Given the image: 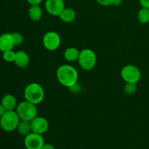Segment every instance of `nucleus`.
Listing matches in <instances>:
<instances>
[{
  "label": "nucleus",
  "mask_w": 149,
  "mask_h": 149,
  "mask_svg": "<svg viewBox=\"0 0 149 149\" xmlns=\"http://www.w3.org/2000/svg\"><path fill=\"white\" fill-rule=\"evenodd\" d=\"M141 7L149 9V0H139Z\"/></svg>",
  "instance_id": "obj_25"
},
{
  "label": "nucleus",
  "mask_w": 149,
  "mask_h": 149,
  "mask_svg": "<svg viewBox=\"0 0 149 149\" xmlns=\"http://www.w3.org/2000/svg\"><path fill=\"white\" fill-rule=\"evenodd\" d=\"M17 130L20 135L26 137V135L32 132L31 122H27V121L20 120L17 127Z\"/></svg>",
  "instance_id": "obj_17"
},
{
  "label": "nucleus",
  "mask_w": 149,
  "mask_h": 149,
  "mask_svg": "<svg viewBox=\"0 0 149 149\" xmlns=\"http://www.w3.org/2000/svg\"><path fill=\"white\" fill-rule=\"evenodd\" d=\"M121 77L125 82L138 83L141 80V72L134 65H127L122 68Z\"/></svg>",
  "instance_id": "obj_6"
},
{
  "label": "nucleus",
  "mask_w": 149,
  "mask_h": 149,
  "mask_svg": "<svg viewBox=\"0 0 149 149\" xmlns=\"http://www.w3.org/2000/svg\"><path fill=\"white\" fill-rule=\"evenodd\" d=\"M56 77L60 84L69 88L77 82L79 75L74 67L68 64H64L58 68Z\"/></svg>",
  "instance_id": "obj_1"
},
{
  "label": "nucleus",
  "mask_w": 149,
  "mask_h": 149,
  "mask_svg": "<svg viewBox=\"0 0 149 149\" xmlns=\"http://www.w3.org/2000/svg\"><path fill=\"white\" fill-rule=\"evenodd\" d=\"M30 122L33 132L43 135L48 130L49 123L45 117L37 116L34 119H32Z\"/></svg>",
  "instance_id": "obj_10"
},
{
  "label": "nucleus",
  "mask_w": 149,
  "mask_h": 149,
  "mask_svg": "<svg viewBox=\"0 0 149 149\" xmlns=\"http://www.w3.org/2000/svg\"><path fill=\"white\" fill-rule=\"evenodd\" d=\"M30 5H39L43 0H26Z\"/></svg>",
  "instance_id": "obj_24"
},
{
  "label": "nucleus",
  "mask_w": 149,
  "mask_h": 149,
  "mask_svg": "<svg viewBox=\"0 0 149 149\" xmlns=\"http://www.w3.org/2000/svg\"><path fill=\"white\" fill-rule=\"evenodd\" d=\"M15 54L14 51L8 50L6 52H2V58L4 61L7 63H13L15 61Z\"/></svg>",
  "instance_id": "obj_20"
},
{
  "label": "nucleus",
  "mask_w": 149,
  "mask_h": 149,
  "mask_svg": "<svg viewBox=\"0 0 149 149\" xmlns=\"http://www.w3.org/2000/svg\"><path fill=\"white\" fill-rule=\"evenodd\" d=\"M20 121L16 111H6L0 117V127L4 132H13L17 130Z\"/></svg>",
  "instance_id": "obj_3"
},
{
  "label": "nucleus",
  "mask_w": 149,
  "mask_h": 149,
  "mask_svg": "<svg viewBox=\"0 0 149 149\" xmlns=\"http://www.w3.org/2000/svg\"><path fill=\"white\" fill-rule=\"evenodd\" d=\"M29 18L33 21H39L42 17L43 12L39 5H31L28 12Z\"/></svg>",
  "instance_id": "obj_15"
},
{
  "label": "nucleus",
  "mask_w": 149,
  "mask_h": 149,
  "mask_svg": "<svg viewBox=\"0 0 149 149\" xmlns=\"http://www.w3.org/2000/svg\"><path fill=\"white\" fill-rule=\"evenodd\" d=\"M11 35L15 46H18L23 43V36L21 33H19V32H13V33H11Z\"/></svg>",
  "instance_id": "obj_21"
},
{
  "label": "nucleus",
  "mask_w": 149,
  "mask_h": 149,
  "mask_svg": "<svg viewBox=\"0 0 149 149\" xmlns=\"http://www.w3.org/2000/svg\"><path fill=\"white\" fill-rule=\"evenodd\" d=\"M16 112L20 120L31 122L32 119L37 116V109L36 105L33 104L25 100L17 105Z\"/></svg>",
  "instance_id": "obj_4"
},
{
  "label": "nucleus",
  "mask_w": 149,
  "mask_h": 149,
  "mask_svg": "<svg viewBox=\"0 0 149 149\" xmlns=\"http://www.w3.org/2000/svg\"><path fill=\"white\" fill-rule=\"evenodd\" d=\"M1 104L6 111H13L17 107V100L14 95L10 94L5 95L1 100Z\"/></svg>",
  "instance_id": "obj_13"
},
{
  "label": "nucleus",
  "mask_w": 149,
  "mask_h": 149,
  "mask_svg": "<svg viewBox=\"0 0 149 149\" xmlns=\"http://www.w3.org/2000/svg\"><path fill=\"white\" fill-rule=\"evenodd\" d=\"M137 90V84L136 83H131V82H126L124 87V92L125 94L133 95Z\"/></svg>",
  "instance_id": "obj_19"
},
{
  "label": "nucleus",
  "mask_w": 149,
  "mask_h": 149,
  "mask_svg": "<svg viewBox=\"0 0 149 149\" xmlns=\"http://www.w3.org/2000/svg\"><path fill=\"white\" fill-rule=\"evenodd\" d=\"M122 1H123V0H113V4H112L114 6H119L120 4H122Z\"/></svg>",
  "instance_id": "obj_28"
},
{
  "label": "nucleus",
  "mask_w": 149,
  "mask_h": 149,
  "mask_svg": "<svg viewBox=\"0 0 149 149\" xmlns=\"http://www.w3.org/2000/svg\"><path fill=\"white\" fill-rule=\"evenodd\" d=\"M5 112H6V109H4V106L0 103V117H1V116H2Z\"/></svg>",
  "instance_id": "obj_27"
},
{
  "label": "nucleus",
  "mask_w": 149,
  "mask_h": 149,
  "mask_svg": "<svg viewBox=\"0 0 149 149\" xmlns=\"http://www.w3.org/2000/svg\"><path fill=\"white\" fill-rule=\"evenodd\" d=\"M80 51L76 47H68L64 51L63 56L65 61L68 62H74L78 61Z\"/></svg>",
  "instance_id": "obj_16"
},
{
  "label": "nucleus",
  "mask_w": 149,
  "mask_h": 149,
  "mask_svg": "<svg viewBox=\"0 0 149 149\" xmlns=\"http://www.w3.org/2000/svg\"><path fill=\"white\" fill-rule=\"evenodd\" d=\"M45 144L42 135L31 132L24 138V146L26 149H41Z\"/></svg>",
  "instance_id": "obj_8"
},
{
  "label": "nucleus",
  "mask_w": 149,
  "mask_h": 149,
  "mask_svg": "<svg viewBox=\"0 0 149 149\" xmlns=\"http://www.w3.org/2000/svg\"><path fill=\"white\" fill-rule=\"evenodd\" d=\"M30 62V58L29 55L25 51L20 50L16 52L15 58V64L20 68H26L29 65Z\"/></svg>",
  "instance_id": "obj_12"
},
{
  "label": "nucleus",
  "mask_w": 149,
  "mask_h": 149,
  "mask_svg": "<svg viewBox=\"0 0 149 149\" xmlns=\"http://www.w3.org/2000/svg\"><path fill=\"white\" fill-rule=\"evenodd\" d=\"M78 62L83 70L91 71L95 68L97 62L96 54L90 49H81L78 58Z\"/></svg>",
  "instance_id": "obj_5"
},
{
  "label": "nucleus",
  "mask_w": 149,
  "mask_h": 149,
  "mask_svg": "<svg viewBox=\"0 0 149 149\" xmlns=\"http://www.w3.org/2000/svg\"><path fill=\"white\" fill-rule=\"evenodd\" d=\"M58 17L63 22L71 23L75 20L76 17H77V13L74 9L70 8V7H65Z\"/></svg>",
  "instance_id": "obj_14"
},
{
  "label": "nucleus",
  "mask_w": 149,
  "mask_h": 149,
  "mask_svg": "<svg viewBox=\"0 0 149 149\" xmlns=\"http://www.w3.org/2000/svg\"><path fill=\"white\" fill-rule=\"evenodd\" d=\"M25 100L34 105L42 103L45 97V90L38 83H31L28 84L24 90Z\"/></svg>",
  "instance_id": "obj_2"
},
{
  "label": "nucleus",
  "mask_w": 149,
  "mask_h": 149,
  "mask_svg": "<svg viewBox=\"0 0 149 149\" xmlns=\"http://www.w3.org/2000/svg\"><path fill=\"white\" fill-rule=\"evenodd\" d=\"M61 36L57 32L50 31L44 35L42 43L44 47L49 51H55L61 45Z\"/></svg>",
  "instance_id": "obj_7"
},
{
  "label": "nucleus",
  "mask_w": 149,
  "mask_h": 149,
  "mask_svg": "<svg viewBox=\"0 0 149 149\" xmlns=\"http://www.w3.org/2000/svg\"><path fill=\"white\" fill-rule=\"evenodd\" d=\"M41 149H55V147L51 143H45L42 146V148Z\"/></svg>",
  "instance_id": "obj_26"
},
{
  "label": "nucleus",
  "mask_w": 149,
  "mask_h": 149,
  "mask_svg": "<svg viewBox=\"0 0 149 149\" xmlns=\"http://www.w3.org/2000/svg\"><path fill=\"white\" fill-rule=\"evenodd\" d=\"M69 89L71 91H72L73 93H77V92H79L80 90V87H79V85L78 84V83H76L75 84H74L73 86H71V87H69Z\"/></svg>",
  "instance_id": "obj_23"
},
{
  "label": "nucleus",
  "mask_w": 149,
  "mask_h": 149,
  "mask_svg": "<svg viewBox=\"0 0 149 149\" xmlns=\"http://www.w3.org/2000/svg\"><path fill=\"white\" fill-rule=\"evenodd\" d=\"M138 20L143 24L149 23V9L142 7L138 13Z\"/></svg>",
  "instance_id": "obj_18"
},
{
  "label": "nucleus",
  "mask_w": 149,
  "mask_h": 149,
  "mask_svg": "<svg viewBox=\"0 0 149 149\" xmlns=\"http://www.w3.org/2000/svg\"><path fill=\"white\" fill-rule=\"evenodd\" d=\"M65 8L63 0H46L45 9L49 15L59 16Z\"/></svg>",
  "instance_id": "obj_9"
},
{
  "label": "nucleus",
  "mask_w": 149,
  "mask_h": 149,
  "mask_svg": "<svg viewBox=\"0 0 149 149\" xmlns=\"http://www.w3.org/2000/svg\"><path fill=\"white\" fill-rule=\"evenodd\" d=\"M15 47L11 33H4L0 35V52L12 50Z\"/></svg>",
  "instance_id": "obj_11"
},
{
  "label": "nucleus",
  "mask_w": 149,
  "mask_h": 149,
  "mask_svg": "<svg viewBox=\"0 0 149 149\" xmlns=\"http://www.w3.org/2000/svg\"><path fill=\"white\" fill-rule=\"evenodd\" d=\"M97 3H98L100 5L104 6V7H107V6H110L113 4V0H95Z\"/></svg>",
  "instance_id": "obj_22"
}]
</instances>
